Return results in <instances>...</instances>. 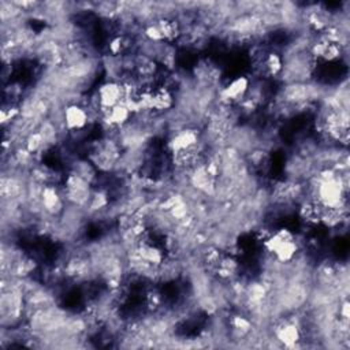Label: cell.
<instances>
[{
	"label": "cell",
	"mask_w": 350,
	"mask_h": 350,
	"mask_svg": "<svg viewBox=\"0 0 350 350\" xmlns=\"http://www.w3.org/2000/svg\"><path fill=\"white\" fill-rule=\"evenodd\" d=\"M249 86V75H237L221 85L220 90L217 92V100L230 105H238L245 98Z\"/></svg>",
	"instance_id": "2"
},
{
	"label": "cell",
	"mask_w": 350,
	"mask_h": 350,
	"mask_svg": "<svg viewBox=\"0 0 350 350\" xmlns=\"http://www.w3.org/2000/svg\"><path fill=\"white\" fill-rule=\"evenodd\" d=\"M93 90H94L96 98L98 101L101 115L105 111L113 108L115 105L123 103L124 97H126L123 85L116 81H101Z\"/></svg>",
	"instance_id": "1"
},
{
	"label": "cell",
	"mask_w": 350,
	"mask_h": 350,
	"mask_svg": "<svg viewBox=\"0 0 350 350\" xmlns=\"http://www.w3.org/2000/svg\"><path fill=\"white\" fill-rule=\"evenodd\" d=\"M63 123L68 133L85 129L90 124L89 113L81 105H77V104L66 105L63 109Z\"/></svg>",
	"instance_id": "3"
}]
</instances>
